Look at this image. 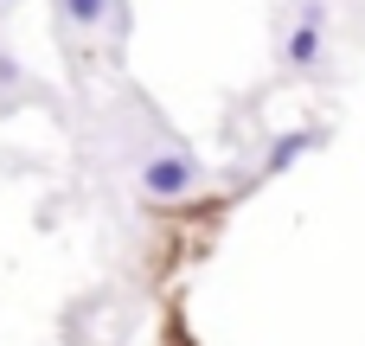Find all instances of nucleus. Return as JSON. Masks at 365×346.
<instances>
[{"instance_id":"nucleus-4","label":"nucleus","mask_w":365,"mask_h":346,"mask_svg":"<svg viewBox=\"0 0 365 346\" xmlns=\"http://www.w3.org/2000/svg\"><path fill=\"white\" fill-rule=\"evenodd\" d=\"M314 141H321V135H282V141H276V154H269V173H282V167H289L295 154H308Z\"/></svg>"},{"instance_id":"nucleus-1","label":"nucleus","mask_w":365,"mask_h":346,"mask_svg":"<svg viewBox=\"0 0 365 346\" xmlns=\"http://www.w3.org/2000/svg\"><path fill=\"white\" fill-rule=\"evenodd\" d=\"M199 154H180V148H167V154H148L141 161V193L148 199H186L192 186H199Z\"/></svg>"},{"instance_id":"nucleus-2","label":"nucleus","mask_w":365,"mask_h":346,"mask_svg":"<svg viewBox=\"0 0 365 346\" xmlns=\"http://www.w3.org/2000/svg\"><path fill=\"white\" fill-rule=\"evenodd\" d=\"M282 64L289 71H314L321 64V26L314 19H295V32L282 39Z\"/></svg>"},{"instance_id":"nucleus-3","label":"nucleus","mask_w":365,"mask_h":346,"mask_svg":"<svg viewBox=\"0 0 365 346\" xmlns=\"http://www.w3.org/2000/svg\"><path fill=\"white\" fill-rule=\"evenodd\" d=\"M58 13H64V26H77V32H96L115 6L109 0H58Z\"/></svg>"},{"instance_id":"nucleus-5","label":"nucleus","mask_w":365,"mask_h":346,"mask_svg":"<svg viewBox=\"0 0 365 346\" xmlns=\"http://www.w3.org/2000/svg\"><path fill=\"white\" fill-rule=\"evenodd\" d=\"M13 77H19V64H13V58H0V83H13Z\"/></svg>"}]
</instances>
